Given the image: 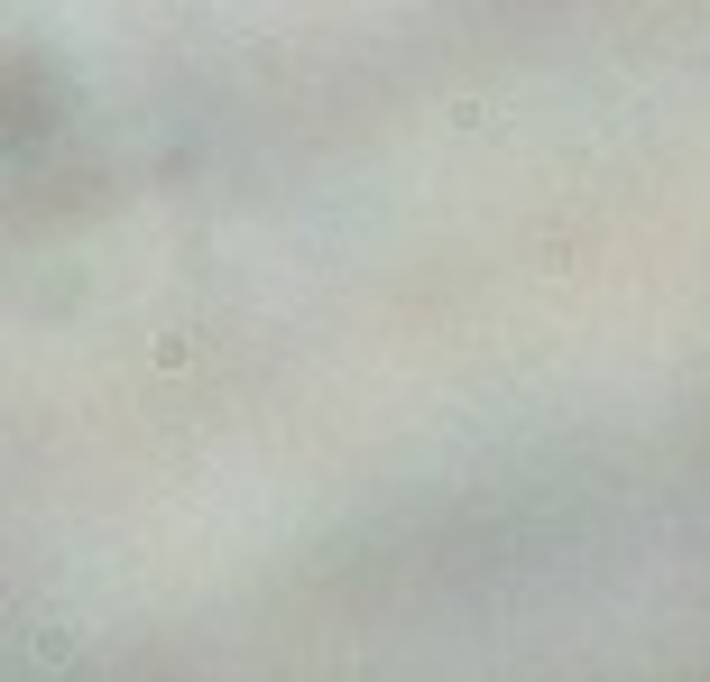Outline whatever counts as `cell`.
Instances as JSON below:
<instances>
[{
  "mask_svg": "<svg viewBox=\"0 0 710 682\" xmlns=\"http://www.w3.org/2000/svg\"><path fill=\"white\" fill-rule=\"evenodd\" d=\"M194 360H203L194 332H167V341H157V370H194Z\"/></svg>",
  "mask_w": 710,
  "mask_h": 682,
  "instance_id": "6da1fadb",
  "label": "cell"
}]
</instances>
